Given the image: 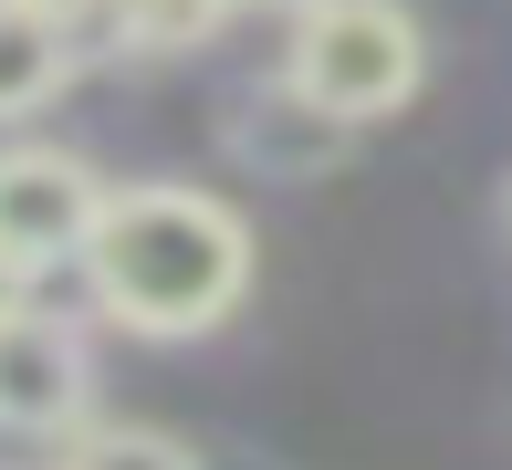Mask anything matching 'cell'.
<instances>
[{
    "label": "cell",
    "instance_id": "obj_1",
    "mask_svg": "<svg viewBox=\"0 0 512 470\" xmlns=\"http://www.w3.org/2000/svg\"><path fill=\"white\" fill-rule=\"evenodd\" d=\"M84 282L136 335H209L251 293V230L209 188H105L84 230Z\"/></svg>",
    "mask_w": 512,
    "mask_h": 470
},
{
    "label": "cell",
    "instance_id": "obj_2",
    "mask_svg": "<svg viewBox=\"0 0 512 470\" xmlns=\"http://www.w3.org/2000/svg\"><path fill=\"white\" fill-rule=\"evenodd\" d=\"M293 84L314 94V105H335L345 126H366V115H398L418 74H429V53H418V21L398 0H304V32H293Z\"/></svg>",
    "mask_w": 512,
    "mask_h": 470
},
{
    "label": "cell",
    "instance_id": "obj_3",
    "mask_svg": "<svg viewBox=\"0 0 512 470\" xmlns=\"http://www.w3.org/2000/svg\"><path fill=\"white\" fill-rule=\"evenodd\" d=\"M95 209H105V178L84 168V157H63V147H0V251H11L21 272L74 262L84 230H95Z\"/></svg>",
    "mask_w": 512,
    "mask_h": 470
},
{
    "label": "cell",
    "instance_id": "obj_4",
    "mask_svg": "<svg viewBox=\"0 0 512 470\" xmlns=\"http://www.w3.org/2000/svg\"><path fill=\"white\" fill-rule=\"evenodd\" d=\"M84 397H95V366H84V335L53 314H0V429L42 439V429H74Z\"/></svg>",
    "mask_w": 512,
    "mask_h": 470
},
{
    "label": "cell",
    "instance_id": "obj_5",
    "mask_svg": "<svg viewBox=\"0 0 512 470\" xmlns=\"http://www.w3.org/2000/svg\"><path fill=\"white\" fill-rule=\"evenodd\" d=\"M345 147H356V126H345L335 105H314L293 74L262 84L230 115V157H241L251 178H324V168H345Z\"/></svg>",
    "mask_w": 512,
    "mask_h": 470
},
{
    "label": "cell",
    "instance_id": "obj_6",
    "mask_svg": "<svg viewBox=\"0 0 512 470\" xmlns=\"http://www.w3.org/2000/svg\"><path fill=\"white\" fill-rule=\"evenodd\" d=\"M74 74V53H63V21L32 11V0H0V126L32 105H53V84Z\"/></svg>",
    "mask_w": 512,
    "mask_h": 470
},
{
    "label": "cell",
    "instance_id": "obj_7",
    "mask_svg": "<svg viewBox=\"0 0 512 470\" xmlns=\"http://www.w3.org/2000/svg\"><path fill=\"white\" fill-rule=\"evenodd\" d=\"M115 11H126V53H199L230 0H115Z\"/></svg>",
    "mask_w": 512,
    "mask_h": 470
},
{
    "label": "cell",
    "instance_id": "obj_8",
    "mask_svg": "<svg viewBox=\"0 0 512 470\" xmlns=\"http://www.w3.org/2000/svg\"><path fill=\"white\" fill-rule=\"evenodd\" d=\"M63 470H199V460L178 439H157V429H84L63 450Z\"/></svg>",
    "mask_w": 512,
    "mask_h": 470
},
{
    "label": "cell",
    "instance_id": "obj_9",
    "mask_svg": "<svg viewBox=\"0 0 512 470\" xmlns=\"http://www.w3.org/2000/svg\"><path fill=\"white\" fill-rule=\"evenodd\" d=\"M0 314H21V262L0 251Z\"/></svg>",
    "mask_w": 512,
    "mask_h": 470
},
{
    "label": "cell",
    "instance_id": "obj_10",
    "mask_svg": "<svg viewBox=\"0 0 512 470\" xmlns=\"http://www.w3.org/2000/svg\"><path fill=\"white\" fill-rule=\"evenodd\" d=\"M230 11H304V0H230Z\"/></svg>",
    "mask_w": 512,
    "mask_h": 470
},
{
    "label": "cell",
    "instance_id": "obj_11",
    "mask_svg": "<svg viewBox=\"0 0 512 470\" xmlns=\"http://www.w3.org/2000/svg\"><path fill=\"white\" fill-rule=\"evenodd\" d=\"M32 11H53V21H63V11H74V0H32Z\"/></svg>",
    "mask_w": 512,
    "mask_h": 470
}]
</instances>
